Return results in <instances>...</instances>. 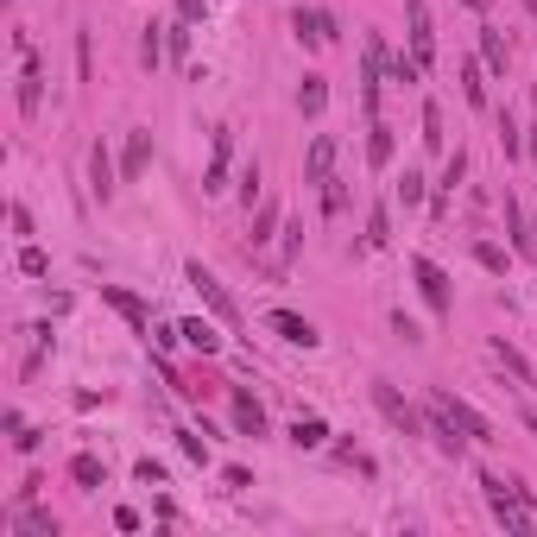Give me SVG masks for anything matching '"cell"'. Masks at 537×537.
Instances as JSON below:
<instances>
[{"label": "cell", "instance_id": "5bb4252c", "mask_svg": "<svg viewBox=\"0 0 537 537\" xmlns=\"http://www.w3.org/2000/svg\"><path fill=\"white\" fill-rule=\"evenodd\" d=\"M89 190L102 196V203H108V196L120 190V183H114V159H108V146H102V140L89 146Z\"/></svg>", "mask_w": 537, "mask_h": 537}, {"label": "cell", "instance_id": "f1b7e54d", "mask_svg": "<svg viewBox=\"0 0 537 537\" xmlns=\"http://www.w3.org/2000/svg\"><path fill=\"white\" fill-rule=\"evenodd\" d=\"M322 209H329V216H342V209H348V183L335 177V171L322 177Z\"/></svg>", "mask_w": 537, "mask_h": 537}, {"label": "cell", "instance_id": "4316f807", "mask_svg": "<svg viewBox=\"0 0 537 537\" xmlns=\"http://www.w3.org/2000/svg\"><path fill=\"white\" fill-rule=\"evenodd\" d=\"M322 436H329L322 418H297V424H291V443H297V449H322Z\"/></svg>", "mask_w": 537, "mask_h": 537}, {"label": "cell", "instance_id": "ee69618b", "mask_svg": "<svg viewBox=\"0 0 537 537\" xmlns=\"http://www.w3.org/2000/svg\"><path fill=\"white\" fill-rule=\"evenodd\" d=\"M531 253H537V216H531Z\"/></svg>", "mask_w": 537, "mask_h": 537}, {"label": "cell", "instance_id": "b9f144b4", "mask_svg": "<svg viewBox=\"0 0 537 537\" xmlns=\"http://www.w3.org/2000/svg\"><path fill=\"white\" fill-rule=\"evenodd\" d=\"M525 152H531V165H537V126H531V140H525Z\"/></svg>", "mask_w": 537, "mask_h": 537}, {"label": "cell", "instance_id": "3957f363", "mask_svg": "<svg viewBox=\"0 0 537 537\" xmlns=\"http://www.w3.org/2000/svg\"><path fill=\"white\" fill-rule=\"evenodd\" d=\"M373 405L386 411V424L398 430V436H424V418L405 405V398H398V386H386V379H373Z\"/></svg>", "mask_w": 537, "mask_h": 537}, {"label": "cell", "instance_id": "7bdbcfd3", "mask_svg": "<svg viewBox=\"0 0 537 537\" xmlns=\"http://www.w3.org/2000/svg\"><path fill=\"white\" fill-rule=\"evenodd\" d=\"M461 7H468V13H487V0H461Z\"/></svg>", "mask_w": 537, "mask_h": 537}, {"label": "cell", "instance_id": "ac0fdd59", "mask_svg": "<svg viewBox=\"0 0 537 537\" xmlns=\"http://www.w3.org/2000/svg\"><path fill=\"white\" fill-rule=\"evenodd\" d=\"M234 430L240 436H265V411H259L253 392H234Z\"/></svg>", "mask_w": 537, "mask_h": 537}, {"label": "cell", "instance_id": "83f0119b", "mask_svg": "<svg viewBox=\"0 0 537 537\" xmlns=\"http://www.w3.org/2000/svg\"><path fill=\"white\" fill-rule=\"evenodd\" d=\"M392 83H405V89H411V83H424V57H418V51H411V57L398 51V57H392Z\"/></svg>", "mask_w": 537, "mask_h": 537}, {"label": "cell", "instance_id": "ffe728a7", "mask_svg": "<svg viewBox=\"0 0 537 537\" xmlns=\"http://www.w3.org/2000/svg\"><path fill=\"white\" fill-rule=\"evenodd\" d=\"M297 108H304V114H310V120H316V114H322V108H329V83H322V77H316V70H310V77H304V83H297Z\"/></svg>", "mask_w": 537, "mask_h": 537}, {"label": "cell", "instance_id": "8fae6325", "mask_svg": "<svg viewBox=\"0 0 537 537\" xmlns=\"http://www.w3.org/2000/svg\"><path fill=\"white\" fill-rule=\"evenodd\" d=\"M102 297H108V304H114L126 322H133V335H152V316H146V304L133 297V291H120V285H102Z\"/></svg>", "mask_w": 537, "mask_h": 537}, {"label": "cell", "instance_id": "836d02e7", "mask_svg": "<svg viewBox=\"0 0 537 537\" xmlns=\"http://www.w3.org/2000/svg\"><path fill=\"white\" fill-rule=\"evenodd\" d=\"M159 57H165V38L146 26V38H140V63H146V70H159Z\"/></svg>", "mask_w": 537, "mask_h": 537}, {"label": "cell", "instance_id": "4dcf8cb0", "mask_svg": "<svg viewBox=\"0 0 537 537\" xmlns=\"http://www.w3.org/2000/svg\"><path fill=\"white\" fill-rule=\"evenodd\" d=\"M424 146L443 152V108H436V102H424Z\"/></svg>", "mask_w": 537, "mask_h": 537}, {"label": "cell", "instance_id": "7402d4cb", "mask_svg": "<svg viewBox=\"0 0 537 537\" xmlns=\"http://www.w3.org/2000/svg\"><path fill=\"white\" fill-rule=\"evenodd\" d=\"M493 361H500V367H506V373H512L518 386H537V379H531V367H525V354H518V348L506 342V335H500V342H493Z\"/></svg>", "mask_w": 537, "mask_h": 537}, {"label": "cell", "instance_id": "cb8c5ba5", "mask_svg": "<svg viewBox=\"0 0 537 537\" xmlns=\"http://www.w3.org/2000/svg\"><path fill=\"white\" fill-rule=\"evenodd\" d=\"M386 240H392V216H386V203H379V209L367 216V234H361V247H367V253H379Z\"/></svg>", "mask_w": 537, "mask_h": 537}, {"label": "cell", "instance_id": "60d3db41", "mask_svg": "<svg viewBox=\"0 0 537 537\" xmlns=\"http://www.w3.org/2000/svg\"><path fill=\"white\" fill-rule=\"evenodd\" d=\"M240 196H247V209H253V196H259V165H247V177H240Z\"/></svg>", "mask_w": 537, "mask_h": 537}, {"label": "cell", "instance_id": "484cf974", "mask_svg": "<svg viewBox=\"0 0 537 537\" xmlns=\"http://www.w3.org/2000/svg\"><path fill=\"white\" fill-rule=\"evenodd\" d=\"M506 234H512V247H525V253H531V222H525V209L512 203V190H506Z\"/></svg>", "mask_w": 537, "mask_h": 537}, {"label": "cell", "instance_id": "74e56055", "mask_svg": "<svg viewBox=\"0 0 537 537\" xmlns=\"http://www.w3.org/2000/svg\"><path fill=\"white\" fill-rule=\"evenodd\" d=\"M475 259H481V265H487V273H506V253H500V247H487V240H481V247H475Z\"/></svg>", "mask_w": 537, "mask_h": 537}, {"label": "cell", "instance_id": "5b68a950", "mask_svg": "<svg viewBox=\"0 0 537 537\" xmlns=\"http://www.w3.org/2000/svg\"><path fill=\"white\" fill-rule=\"evenodd\" d=\"M436 405L449 411V424H455V430H461L468 443H493V424H487V418H481L475 405H468V398H455V392H436Z\"/></svg>", "mask_w": 537, "mask_h": 537}, {"label": "cell", "instance_id": "f6af8a7d", "mask_svg": "<svg viewBox=\"0 0 537 537\" xmlns=\"http://www.w3.org/2000/svg\"><path fill=\"white\" fill-rule=\"evenodd\" d=\"M525 13H531V20H537V0H525Z\"/></svg>", "mask_w": 537, "mask_h": 537}, {"label": "cell", "instance_id": "d4e9b609", "mask_svg": "<svg viewBox=\"0 0 537 537\" xmlns=\"http://www.w3.org/2000/svg\"><path fill=\"white\" fill-rule=\"evenodd\" d=\"M481 70H487V63H461V95H468V108H487V83H481Z\"/></svg>", "mask_w": 537, "mask_h": 537}, {"label": "cell", "instance_id": "7a4b0ae2", "mask_svg": "<svg viewBox=\"0 0 537 537\" xmlns=\"http://www.w3.org/2000/svg\"><path fill=\"white\" fill-rule=\"evenodd\" d=\"M392 70V57H386V38H367V63H361V108L379 120V83Z\"/></svg>", "mask_w": 537, "mask_h": 537}, {"label": "cell", "instance_id": "44dd1931", "mask_svg": "<svg viewBox=\"0 0 537 537\" xmlns=\"http://www.w3.org/2000/svg\"><path fill=\"white\" fill-rule=\"evenodd\" d=\"M481 63H487L493 77H506V63H512V57H506V38H500L493 26H481Z\"/></svg>", "mask_w": 537, "mask_h": 537}, {"label": "cell", "instance_id": "4fadbf2b", "mask_svg": "<svg viewBox=\"0 0 537 537\" xmlns=\"http://www.w3.org/2000/svg\"><path fill=\"white\" fill-rule=\"evenodd\" d=\"M329 171H335V133H316L310 152H304V177H310V183H322Z\"/></svg>", "mask_w": 537, "mask_h": 537}, {"label": "cell", "instance_id": "9a60e30c", "mask_svg": "<svg viewBox=\"0 0 537 537\" xmlns=\"http://www.w3.org/2000/svg\"><path fill=\"white\" fill-rule=\"evenodd\" d=\"M424 436H436V449H443V455H461V443H468V436H455V424H449V411L436 405V398H430V418H424Z\"/></svg>", "mask_w": 537, "mask_h": 537}, {"label": "cell", "instance_id": "ab89813d", "mask_svg": "<svg viewBox=\"0 0 537 537\" xmlns=\"http://www.w3.org/2000/svg\"><path fill=\"white\" fill-rule=\"evenodd\" d=\"M177 13H183V20L196 26V20H203V13H209V0H177Z\"/></svg>", "mask_w": 537, "mask_h": 537}, {"label": "cell", "instance_id": "277c9868", "mask_svg": "<svg viewBox=\"0 0 537 537\" xmlns=\"http://www.w3.org/2000/svg\"><path fill=\"white\" fill-rule=\"evenodd\" d=\"M411 279H418V291H424V304H430V316H449V273L436 259H411Z\"/></svg>", "mask_w": 537, "mask_h": 537}, {"label": "cell", "instance_id": "e0dca14e", "mask_svg": "<svg viewBox=\"0 0 537 537\" xmlns=\"http://www.w3.org/2000/svg\"><path fill=\"white\" fill-rule=\"evenodd\" d=\"M177 329H183V342H190L196 354H222V329H216V322L190 316V322H177Z\"/></svg>", "mask_w": 537, "mask_h": 537}, {"label": "cell", "instance_id": "52a82bcc", "mask_svg": "<svg viewBox=\"0 0 537 537\" xmlns=\"http://www.w3.org/2000/svg\"><path fill=\"white\" fill-rule=\"evenodd\" d=\"M265 329H273L279 342H291V348H316V322L297 316V310H265Z\"/></svg>", "mask_w": 537, "mask_h": 537}, {"label": "cell", "instance_id": "f35d334b", "mask_svg": "<svg viewBox=\"0 0 537 537\" xmlns=\"http://www.w3.org/2000/svg\"><path fill=\"white\" fill-rule=\"evenodd\" d=\"M140 481H146V487H165V468H159V461H152V455H146V461H140Z\"/></svg>", "mask_w": 537, "mask_h": 537}, {"label": "cell", "instance_id": "7c38bea8", "mask_svg": "<svg viewBox=\"0 0 537 537\" xmlns=\"http://www.w3.org/2000/svg\"><path fill=\"white\" fill-rule=\"evenodd\" d=\"M146 165H152V133L133 126V133H126V152H120V177H140Z\"/></svg>", "mask_w": 537, "mask_h": 537}, {"label": "cell", "instance_id": "d6986e66", "mask_svg": "<svg viewBox=\"0 0 537 537\" xmlns=\"http://www.w3.org/2000/svg\"><path fill=\"white\" fill-rule=\"evenodd\" d=\"M367 165H373V171H386V165H392V126H386V120H373V126H367Z\"/></svg>", "mask_w": 537, "mask_h": 537}, {"label": "cell", "instance_id": "603a6c76", "mask_svg": "<svg viewBox=\"0 0 537 537\" xmlns=\"http://www.w3.org/2000/svg\"><path fill=\"white\" fill-rule=\"evenodd\" d=\"M70 481H77V487H83V493H95V487H102V481H108V468H102V461H95V455H77V461H70Z\"/></svg>", "mask_w": 537, "mask_h": 537}, {"label": "cell", "instance_id": "1f68e13d", "mask_svg": "<svg viewBox=\"0 0 537 537\" xmlns=\"http://www.w3.org/2000/svg\"><path fill=\"white\" fill-rule=\"evenodd\" d=\"M20 273H26V279H45V273H51L45 247H20Z\"/></svg>", "mask_w": 537, "mask_h": 537}, {"label": "cell", "instance_id": "9c48e42d", "mask_svg": "<svg viewBox=\"0 0 537 537\" xmlns=\"http://www.w3.org/2000/svg\"><path fill=\"white\" fill-rule=\"evenodd\" d=\"M291 32H297V45H329V38H335V13L297 7V13H291Z\"/></svg>", "mask_w": 537, "mask_h": 537}, {"label": "cell", "instance_id": "d6a6232c", "mask_svg": "<svg viewBox=\"0 0 537 537\" xmlns=\"http://www.w3.org/2000/svg\"><path fill=\"white\" fill-rule=\"evenodd\" d=\"M500 146H506V159H518V152H525V133H518V120H512V114H500Z\"/></svg>", "mask_w": 537, "mask_h": 537}, {"label": "cell", "instance_id": "f546056e", "mask_svg": "<svg viewBox=\"0 0 537 537\" xmlns=\"http://www.w3.org/2000/svg\"><path fill=\"white\" fill-rule=\"evenodd\" d=\"M273 228H279V203H259V216H253V247L273 240Z\"/></svg>", "mask_w": 537, "mask_h": 537}, {"label": "cell", "instance_id": "8d00e7d4", "mask_svg": "<svg viewBox=\"0 0 537 537\" xmlns=\"http://www.w3.org/2000/svg\"><path fill=\"white\" fill-rule=\"evenodd\" d=\"M398 196H405V203H424V177L405 171V177H398Z\"/></svg>", "mask_w": 537, "mask_h": 537}, {"label": "cell", "instance_id": "ba28073f", "mask_svg": "<svg viewBox=\"0 0 537 537\" xmlns=\"http://www.w3.org/2000/svg\"><path fill=\"white\" fill-rule=\"evenodd\" d=\"M405 26H411V51L424 57V70H430V57H436V26H430V7H424V0H405Z\"/></svg>", "mask_w": 537, "mask_h": 537}, {"label": "cell", "instance_id": "d590c367", "mask_svg": "<svg viewBox=\"0 0 537 537\" xmlns=\"http://www.w3.org/2000/svg\"><path fill=\"white\" fill-rule=\"evenodd\" d=\"M297 247H304V228H297V222H291V228H285V234H279V259H285V265H291V259H297Z\"/></svg>", "mask_w": 537, "mask_h": 537}, {"label": "cell", "instance_id": "bcb514c9", "mask_svg": "<svg viewBox=\"0 0 537 537\" xmlns=\"http://www.w3.org/2000/svg\"><path fill=\"white\" fill-rule=\"evenodd\" d=\"M531 108H537V89H531Z\"/></svg>", "mask_w": 537, "mask_h": 537}, {"label": "cell", "instance_id": "30bf717a", "mask_svg": "<svg viewBox=\"0 0 537 537\" xmlns=\"http://www.w3.org/2000/svg\"><path fill=\"white\" fill-rule=\"evenodd\" d=\"M228 165H234V133L216 126V152H209V171H203V190H209V196L228 190Z\"/></svg>", "mask_w": 537, "mask_h": 537}, {"label": "cell", "instance_id": "6da1fadb", "mask_svg": "<svg viewBox=\"0 0 537 537\" xmlns=\"http://www.w3.org/2000/svg\"><path fill=\"white\" fill-rule=\"evenodd\" d=\"M481 493H487L493 518H500L512 537H531V512H525V487H518V481H506V475H481Z\"/></svg>", "mask_w": 537, "mask_h": 537}, {"label": "cell", "instance_id": "8992f818", "mask_svg": "<svg viewBox=\"0 0 537 537\" xmlns=\"http://www.w3.org/2000/svg\"><path fill=\"white\" fill-rule=\"evenodd\" d=\"M190 291H196V297H203V304H209V310H216L222 322H240V310H234V297H228V285H222L216 273H203V259H196V265H190Z\"/></svg>", "mask_w": 537, "mask_h": 537}, {"label": "cell", "instance_id": "2e32d148", "mask_svg": "<svg viewBox=\"0 0 537 537\" xmlns=\"http://www.w3.org/2000/svg\"><path fill=\"white\" fill-rule=\"evenodd\" d=\"M38 102H45V70H38V57H26V70H20V114L32 120Z\"/></svg>", "mask_w": 537, "mask_h": 537}, {"label": "cell", "instance_id": "e575fe53", "mask_svg": "<svg viewBox=\"0 0 537 537\" xmlns=\"http://www.w3.org/2000/svg\"><path fill=\"white\" fill-rule=\"evenodd\" d=\"M165 51H171V57H177V63H183V57H190V20H183V26H171V38H165Z\"/></svg>", "mask_w": 537, "mask_h": 537}]
</instances>
